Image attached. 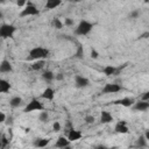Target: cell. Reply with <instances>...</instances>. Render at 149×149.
<instances>
[{
  "label": "cell",
  "instance_id": "d6a6232c",
  "mask_svg": "<svg viewBox=\"0 0 149 149\" xmlns=\"http://www.w3.org/2000/svg\"><path fill=\"white\" fill-rule=\"evenodd\" d=\"M64 23H65V26H72L73 24V20H71L70 17H66L65 21H64Z\"/></svg>",
  "mask_w": 149,
  "mask_h": 149
},
{
  "label": "cell",
  "instance_id": "44dd1931",
  "mask_svg": "<svg viewBox=\"0 0 149 149\" xmlns=\"http://www.w3.org/2000/svg\"><path fill=\"white\" fill-rule=\"evenodd\" d=\"M49 142H50L49 139H38V140L34 143V146H35V147H38V148H43V147H47V146L49 144Z\"/></svg>",
  "mask_w": 149,
  "mask_h": 149
},
{
  "label": "cell",
  "instance_id": "4316f807",
  "mask_svg": "<svg viewBox=\"0 0 149 149\" xmlns=\"http://www.w3.org/2000/svg\"><path fill=\"white\" fill-rule=\"evenodd\" d=\"M85 121H86V123H93L94 122V116L93 115H86L85 116Z\"/></svg>",
  "mask_w": 149,
  "mask_h": 149
},
{
  "label": "cell",
  "instance_id": "8d00e7d4",
  "mask_svg": "<svg viewBox=\"0 0 149 149\" xmlns=\"http://www.w3.org/2000/svg\"><path fill=\"white\" fill-rule=\"evenodd\" d=\"M70 1H72V2H80V1H83V0H70Z\"/></svg>",
  "mask_w": 149,
  "mask_h": 149
},
{
  "label": "cell",
  "instance_id": "6da1fadb",
  "mask_svg": "<svg viewBox=\"0 0 149 149\" xmlns=\"http://www.w3.org/2000/svg\"><path fill=\"white\" fill-rule=\"evenodd\" d=\"M49 56V50L43 47H35L29 51V58L37 61V59H45Z\"/></svg>",
  "mask_w": 149,
  "mask_h": 149
},
{
  "label": "cell",
  "instance_id": "277c9868",
  "mask_svg": "<svg viewBox=\"0 0 149 149\" xmlns=\"http://www.w3.org/2000/svg\"><path fill=\"white\" fill-rule=\"evenodd\" d=\"M16 28L13 24H8V23H3L0 26V37L2 38H8L12 37L15 33Z\"/></svg>",
  "mask_w": 149,
  "mask_h": 149
},
{
  "label": "cell",
  "instance_id": "cb8c5ba5",
  "mask_svg": "<svg viewBox=\"0 0 149 149\" xmlns=\"http://www.w3.org/2000/svg\"><path fill=\"white\" fill-rule=\"evenodd\" d=\"M74 56H76L77 58H83V57H84V49H83L81 44H78V47H77V51H76Z\"/></svg>",
  "mask_w": 149,
  "mask_h": 149
},
{
  "label": "cell",
  "instance_id": "f35d334b",
  "mask_svg": "<svg viewBox=\"0 0 149 149\" xmlns=\"http://www.w3.org/2000/svg\"><path fill=\"white\" fill-rule=\"evenodd\" d=\"M2 16H3V15H2V12H1V10H0V20H1V19H2Z\"/></svg>",
  "mask_w": 149,
  "mask_h": 149
},
{
  "label": "cell",
  "instance_id": "2e32d148",
  "mask_svg": "<svg viewBox=\"0 0 149 149\" xmlns=\"http://www.w3.org/2000/svg\"><path fill=\"white\" fill-rule=\"evenodd\" d=\"M61 3H62V0H47V3L44 6V8L47 10H51V9L58 7Z\"/></svg>",
  "mask_w": 149,
  "mask_h": 149
},
{
  "label": "cell",
  "instance_id": "8992f818",
  "mask_svg": "<svg viewBox=\"0 0 149 149\" xmlns=\"http://www.w3.org/2000/svg\"><path fill=\"white\" fill-rule=\"evenodd\" d=\"M121 90H122V87H121L119 84H112V83H109V84H106V85L102 87L101 93H104V94H108V93H118V92L121 91Z\"/></svg>",
  "mask_w": 149,
  "mask_h": 149
},
{
  "label": "cell",
  "instance_id": "3957f363",
  "mask_svg": "<svg viewBox=\"0 0 149 149\" xmlns=\"http://www.w3.org/2000/svg\"><path fill=\"white\" fill-rule=\"evenodd\" d=\"M43 109H44L43 104H42L38 99L34 98V99H31V100L27 104V106L24 107L23 112H24V113H31V112H35V111H43Z\"/></svg>",
  "mask_w": 149,
  "mask_h": 149
},
{
  "label": "cell",
  "instance_id": "f546056e",
  "mask_svg": "<svg viewBox=\"0 0 149 149\" xmlns=\"http://www.w3.org/2000/svg\"><path fill=\"white\" fill-rule=\"evenodd\" d=\"M8 142H9V140H7L6 136L3 135V136L1 137V147H6V146L8 144Z\"/></svg>",
  "mask_w": 149,
  "mask_h": 149
},
{
  "label": "cell",
  "instance_id": "d590c367",
  "mask_svg": "<svg viewBox=\"0 0 149 149\" xmlns=\"http://www.w3.org/2000/svg\"><path fill=\"white\" fill-rule=\"evenodd\" d=\"M55 78H56L57 80H62V79H63V74H62V73H58V74L55 76Z\"/></svg>",
  "mask_w": 149,
  "mask_h": 149
},
{
  "label": "cell",
  "instance_id": "7402d4cb",
  "mask_svg": "<svg viewBox=\"0 0 149 149\" xmlns=\"http://www.w3.org/2000/svg\"><path fill=\"white\" fill-rule=\"evenodd\" d=\"M21 102H22V98L16 95V97H13V98L10 99L9 105H10L12 107H19V106L21 105Z\"/></svg>",
  "mask_w": 149,
  "mask_h": 149
},
{
  "label": "cell",
  "instance_id": "603a6c76",
  "mask_svg": "<svg viewBox=\"0 0 149 149\" xmlns=\"http://www.w3.org/2000/svg\"><path fill=\"white\" fill-rule=\"evenodd\" d=\"M136 146H137V147H147V146H148V140L144 137V135H141V136L137 139Z\"/></svg>",
  "mask_w": 149,
  "mask_h": 149
},
{
  "label": "cell",
  "instance_id": "9a60e30c",
  "mask_svg": "<svg viewBox=\"0 0 149 149\" xmlns=\"http://www.w3.org/2000/svg\"><path fill=\"white\" fill-rule=\"evenodd\" d=\"M12 71H13V68L10 62L7 59H3L0 63V72H12Z\"/></svg>",
  "mask_w": 149,
  "mask_h": 149
},
{
  "label": "cell",
  "instance_id": "e575fe53",
  "mask_svg": "<svg viewBox=\"0 0 149 149\" xmlns=\"http://www.w3.org/2000/svg\"><path fill=\"white\" fill-rule=\"evenodd\" d=\"M5 121H6V115H5V113L0 112V123H2Z\"/></svg>",
  "mask_w": 149,
  "mask_h": 149
},
{
  "label": "cell",
  "instance_id": "52a82bcc",
  "mask_svg": "<svg viewBox=\"0 0 149 149\" xmlns=\"http://www.w3.org/2000/svg\"><path fill=\"white\" fill-rule=\"evenodd\" d=\"M81 136H83L81 132H80V130H77V129H74V128H71V129L69 130V133H68V140H69L70 142L78 141V140L81 139Z\"/></svg>",
  "mask_w": 149,
  "mask_h": 149
},
{
  "label": "cell",
  "instance_id": "484cf974",
  "mask_svg": "<svg viewBox=\"0 0 149 149\" xmlns=\"http://www.w3.org/2000/svg\"><path fill=\"white\" fill-rule=\"evenodd\" d=\"M48 119H49V114H48V112H41V113H40V121H42V122H47Z\"/></svg>",
  "mask_w": 149,
  "mask_h": 149
},
{
  "label": "cell",
  "instance_id": "f1b7e54d",
  "mask_svg": "<svg viewBox=\"0 0 149 149\" xmlns=\"http://www.w3.org/2000/svg\"><path fill=\"white\" fill-rule=\"evenodd\" d=\"M139 15H140V10L139 9H135V10H133L130 13V17H133V19H136Z\"/></svg>",
  "mask_w": 149,
  "mask_h": 149
},
{
  "label": "cell",
  "instance_id": "5b68a950",
  "mask_svg": "<svg viewBox=\"0 0 149 149\" xmlns=\"http://www.w3.org/2000/svg\"><path fill=\"white\" fill-rule=\"evenodd\" d=\"M40 10L31 3H28L20 13V16L21 17H26V16H34V15H38Z\"/></svg>",
  "mask_w": 149,
  "mask_h": 149
},
{
  "label": "cell",
  "instance_id": "4dcf8cb0",
  "mask_svg": "<svg viewBox=\"0 0 149 149\" xmlns=\"http://www.w3.org/2000/svg\"><path fill=\"white\" fill-rule=\"evenodd\" d=\"M98 56H99L98 51H97L95 49H92V50H91V57H92V58H98Z\"/></svg>",
  "mask_w": 149,
  "mask_h": 149
},
{
  "label": "cell",
  "instance_id": "ab89813d",
  "mask_svg": "<svg viewBox=\"0 0 149 149\" xmlns=\"http://www.w3.org/2000/svg\"><path fill=\"white\" fill-rule=\"evenodd\" d=\"M2 1H5V0H0V2H2Z\"/></svg>",
  "mask_w": 149,
  "mask_h": 149
},
{
  "label": "cell",
  "instance_id": "83f0119b",
  "mask_svg": "<svg viewBox=\"0 0 149 149\" xmlns=\"http://www.w3.org/2000/svg\"><path fill=\"white\" fill-rule=\"evenodd\" d=\"M52 129H54V132H59V130H61V123H59L58 121L54 122V125H52Z\"/></svg>",
  "mask_w": 149,
  "mask_h": 149
},
{
  "label": "cell",
  "instance_id": "74e56055",
  "mask_svg": "<svg viewBox=\"0 0 149 149\" xmlns=\"http://www.w3.org/2000/svg\"><path fill=\"white\" fill-rule=\"evenodd\" d=\"M7 123H12V118H9V119L7 120Z\"/></svg>",
  "mask_w": 149,
  "mask_h": 149
},
{
  "label": "cell",
  "instance_id": "d6986e66",
  "mask_svg": "<svg viewBox=\"0 0 149 149\" xmlns=\"http://www.w3.org/2000/svg\"><path fill=\"white\" fill-rule=\"evenodd\" d=\"M42 77H43V79H44L45 81H48V83H50L51 80H54V79H55V74H54V72H52V71H50V70L44 71V72L42 73Z\"/></svg>",
  "mask_w": 149,
  "mask_h": 149
},
{
  "label": "cell",
  "instance_id": "836d02e7",
  "mask_svg": "<svg viewBox=\"0 0 149 149\" xmlns=\"http://www.w3.org/2000/svg\"><path fill=\"white\" fill-rule=\"evenodd\" d=\"M27 3V0H17L16 1V5L19 6V7H22V6H24Z\"/></svg>",
  "mask_w": 149,
  "mask_h": 149
},
{
  "label": "cell",
  "instance_id": "7c38bea8",
  "mask_svg": "<svg viewBox=\"0 0 149 149\" xmlns=\"http://www.w3.org/2000/svg\"><path fill=\"white\" fill-rule=\"evenodd\" d=\"M55 147H57V148H69L70 147V141L65 136H59L56 141Z\"/></svg>",
  "mask_w": 149,
  "mask_h": 149
},
{
  "label": "cell",
  "instance_id": "1f68e13d",
  "mask_svg": "<svg viewBox=\"0 0 149 149\" xmlns=\"http://www.w3.org/2000/svg\"><path fill=\"white\" fill-rule=\"evenodd\" d=\"M141 100H146V101H149V92H144L141 97Z\"/></svg>",
  "mask_w": 149,
  "mask_h": 149
},
{
  "label": "cell",
  "instance_id": "ba28073f",
  "mask_svg": "<svg viewBox=\"0 0 149 149\" xmlns=\"http://www.w3.org/2000/svg\"><path fill=\"white\" fill-rule=\"evenodd\" d=\"M74 84H76L77 87L81 88V87H86V86H88L90 80H88L86 77H83V76H80V74H77V76L74 77Z\"/></svg>",
  "mask_w": 149,
  "mask_h": 149
},
{
  "label": "cell",
  "instance_id": "4fadbf2b",
  "mask_svg": "<svg viewBox=\"0 0 149 149\" xmlns=\"http://www.w3.org/2000/svg\"><path fill=\"white\" fill-rule=\"evenodd\" d=\"M41 97H42L43 99H47V100H52V99L55 98V90L51 88V87H47V88L43 91V93L41 94Z\"/></svg>",
  "mask_w": 149,
  "mask_h": 149
},
{
  "label": "cell",
  "instance_id": "30bf717a",
  "mask_svg": "<svg viewBox=\"0 0 149 149\" xmlns=\"http://www.w3.org/2000/svg\"><path fill=\"white\" fill-rule=\"evenodd\" d=\"M134 102H135V100L133 98H122V99H119V100L114 101L115 105H121L123 107H130V106L134 105Z\"/></svg>",
  "mask_w": 149,
  "mask_h": 149
},
{
  "label": "cell",
  "instance_id": "d4e9b609",
  "mask_svg": "<svg viewBox=\"0 0 149 149\" xmlns=\"http://www.w3.org/2000/svg\"><path fill=\"white\" fill-rule=\"evenodd\" d=\"M52 26H54L56 29H62V28H63L62 21H61L59 19H57V17H55V19L52 20Z\"/></svg>",
  "mask_w": 149,
  "mask_h": 149
},
{
  "label": "cell",
  "instance_id": "8fae6325",
  "mask_svg": "<svg viewBox=\"0 0 149 149\" xmlns=\"http://www.w3.org/2000/svg\"><path fill=\"white\" fill-rule=\"evenodd\" d=\"M149 108V102L146 100H140L137 102H134V109L140 111V112H144Z\"/></svg>",
  "mask_w": 149,
  "mask_h": 149
},
{
  "label": "cell",
  "instance_id": "ac0fdd59",
  "mask_svg": "<svg viewBox=\"0 0 149 149\" xmlns=\"http://www.w3.org/2000/svg\"><path fill=\"white\" fill-rule=\"evenodd\" d=\"M44 65H45V61H44V59H37V61H35V62L31 64V69H33L34 71H38V70L43 69Z\"/></svg>",
  "mask_w": 149,
  "mask_h": 149
},
{
  "label": "cell",
  "instance_id": "ffe728a7",
  "mask_svg": "<svg viewBox=\"0 0 149 149\" xmlns=\"http://www.w3.org/2000/svg\"><path fill=\"white\" fill-rule=\"evenodd\" d=\"M102 72L106 74V76H112L116 72V68H114L113 65H106L104 69H102Z\"/></svg>",
  "mask_w": 149,
  "mask_h": 149
},
{
  "label": "cell",
  "instance_id": "9c48e42d",
  "mask_svg": "<svg viewBox=\"0 0 149 149\" xmlns=\"http://www.w3.org/2000/svg\"><path fill=\"white\" fill-rule=\"evenodd\" d=\"M114 130H115V133H118V134H127V133L129 132L128 126H127V122L123 121V120H122V121H119V122L115 125Z\"/></svg>",
  "mask_w": 149,
  "mask_h": 149
},
{
  "label": "cell",
  "instance_id": "e0dca14e",
  "mask_svg": "<svg viewBox=\"0 0 149 149\" xmlns=\"http://www.w3.org/2000/svg\"><path fill=\"white\" fill-rule=\"evenodd\" d=\"M10 90V84L6 79H0V93H7Z\"/></svg>",
  "mask_w": 149,
  "mask_h": 149
},
{
  "label": "cell",
  "instance_id": "7a4b0ae2",
  "mask_svg": "<svg viewBox=\"0 0 149 149\" xmlns=\"http://www.w3.org/2000/svg\"><path fill=\"white\" fill-rule=\"evenodd\" d=\"M92 28H93V23H91V22H88V21H86V20H81V21L78 23V26H77L74 33H76L77 35L84 36V35H87V34L92 30Z\"/></svg>",
  "mask_w": 149,
  "mask_h": 149
},
{
  "label": "cell",
  "instance_id": "5bb4252c",
  "mask_svg": "<svg viewBox=\"0 0 149 149\" xmlns=\"http://www.w3.org/2000/svg\"><path fill=\"white\" fill-rule=\"evenodd\" d=\"M113 121V116L109 112L107 111H102L101 114H100V122L101 123H109Z\"/></svg>",
  "mask_w": 149,
  "mask_h": 149
},
{
  "label": "cell",
  "instance_id": "60d3db41",
  "mask_svg": "<svg viewBox=\"0 0 149 149\" xmlns=\"http://www.w3.org/2000/svg\"><path fill=\"white\" fill-rule=\"evenodd\" d=\"M69 1H70V0H69Z\"/></svg>",
  "mask_w": 149,
  "mask_h": 149
}]
</instances>
